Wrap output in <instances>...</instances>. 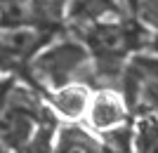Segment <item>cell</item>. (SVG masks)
Segmentation results:
<instances>
[{"label":"cell","instance_id":"6da1fadb","mask_svg":"<svg viewBox=\"0 0 158 153\" xmlns=\"http://www.w3.org/2000/svg\"><path fill=\"white\" fill-rule=\"evenodd\" d=\"M54 115L31 83L0 80V146L12 153H52Z\"/></svg>","mask_w":158,"mask_h":153},{"label":"cell","instance_id":"7a4b0ae2","mask_svg":"<svg viewBox=\"0 0 158 153\" xmlns=\"http://www.w3.org/2000/svg\"><path fill=\"white\" fill-rule=\"evenodd\" d=\"M24 75L40 92L59 90L71 83L94 87V59L78 35H57L28 61Z\"/></svg>","mask_w":158,"mask_h":153},{"label":"cell","instance_id":"3957f363","mask_svg":"<svg viewBox=\"0 0 158 153\" xmlns=\"http://www.w3.org/2000/svg\"><path fill=\"white\" fill-rule=\"evenodd\" d=\"M59 35L47 26H0V75H21L28 61Z\"/></svg>","mask_w":158,"mask_h":153},{"label":"cell","instance_id":"277c9868","mask_svg":"<svg viewBox=\"0 0 158 153\" xmlns=\"http://www.w3.org/2000/svg\"><path fill=\"white\" fill-rule=\"evenodd\" d=\"M87 115H90V125L97 132H104V130L130 123V106L118 90L104 87V90H97L92 94Z\"/></svg>","mask_w":158,"mask_h":153},{"label":"cell","instance_id":"5b68a950","mask_svg":"<svg viewBox=\"0 0 158 153\" xmlns=\"http://www.w3.org/2000/svg\"><path fill=\"white\" fill-rule=\"evenodd\" d=\"M123 92L130 113L158 118V78L142 75L127 66L123 73Z\"/></svg>","mask_w":158,"mask_h":153},{"label":"cell","instance_id":"8992f818","mask_svg":"<svg viewBox=\"0 0 158 153\" xmlns=\"http://www.w3.org/2000/svg\"><path fill=\"white\" fill-rule=\"evenodd\" d=\"M64 5H66L64 21H69L73 28H83L94 21L127 14L123 0H64Z\"/></svg>","mask_w":158,"mask_h":153},{"label":"cell","instance_id":"52a82bcc","mask_svg":"<svg viewBox=\"0 0 158 153\" xmlns=\"http://www.w3.org/2000/svg\"><path fill=\"white\" fill-rule=\"evenodd\" d=\"M45 101L50 104L52 111H57L59 115L69 120H78L87 113L90 108V99H92V92L90 87L83 85V83H71L66 87L59 90H50V92H43Z\"/></svg>","mask_w":158,"mask_h":153},{"label":"cell","instance_id":"ba28073f","mask_svg":"<svg viewBox=\"0 0 158 153\" xmlns=\"http://www.w3.org/2000/svg\"><path fill=\"white\" fill-rule=\"evenodd\" d=\"M52 153H106L102 139L83 130L80 125H61L54 139Z\"/></svg>","mask_w":158,"mask_h":153},{"label":"cell","instance_id":"9c48e42d","mask_svg":"<svg viewBox=\"0 0 158 153\" xmlns=\"http://www.w3.org/2000/svg\"><path fill=\"white\" fill-rule=\"evenodd\" d=\"M0 26H45L40 0H0Z\"/></svg>","mask_w":158,"mask_h":153},{"label":"cell","instance_id":"30bf717a","mask_svg":"<svg viewBox=\"0 0 158 153\" xmlns=\"http://www.w3.org/2000/svg\"><path fill=\"white\" fill-rule=\"evenodd\" d=\"M132 137V153H158V118L137 115Z\"/></svg>","mask_w":158,"mask_h":153},{"label":"cell","instance_id":"8fae6325","mask_svg":"<svg viewBox=\"0 0 158 153\" xmlns=\"http://www.w3.org/2000/svg\"><path fill=\"white\" fill-rule=\"evenodd\" d=\"M125 12L149 33L158 31V0H123Z\"/></svg>","mask_w":158,"mask_h":153},{"label":"cell","instance_id":"7c38bea8","mask_svg":"<svg viewBox=\"0 0 158 153\" xmlns=\"http://www.w3.org/2000/svg\"><path fill=\"white\" fill-rule=\"evenodd\" d=\"M132 137H135V130L130 123H125V125L104 130L102 144H104L106 153H132Z\"/></svg>","mask_w":158,"mask_h":153},{"label":"cell","instance_id":"4fadbf2b","mask_svg":"<svg viewBox=\"0 0 158 153\" xmlns=\"http://www.w3.org/2000/svg\"><path fill=\"white\" fill-rule=\"evenodd\" d=\"M130 68H135L137 73L149 75V78H158V57L156 54H135L132 61L127 64Z\"/></svg>","mask_w":158,"mask_h":153},{"label":"cell","instance_id":"5bb4252c","mask_svg":"<svg viewBox=\"0 0 158 153\" xmlns=\"http://www.w3.org/2000/svg\"><path fill=\"white\" fill-rule=\"evenodd\" d=\"M144 50L149 54H156V57H158V31H156V33H151V38H149V42H146Z\"/></svg>","mask_w":158,"mask_h":153},{"label":"cell","instance_id":"9a60e30c","mask_svg":"<svg viewBox=\"0 0 158 153\" xmlns=\"http://www.w3.org/2000/svg\"><path fill=\"white\" fill-rule=\"evenodd\" d=\"M0 153H12V151H7V148H2V146H0Z\"/></svg>","mask_w":158,"mask_h":153}]
</instances>
